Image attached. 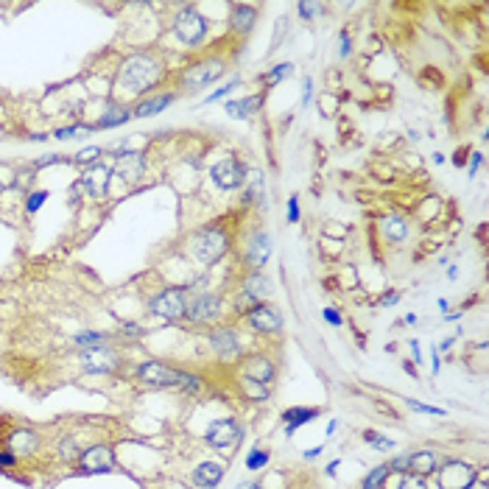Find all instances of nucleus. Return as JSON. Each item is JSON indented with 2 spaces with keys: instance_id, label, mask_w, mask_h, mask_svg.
<instances>
[{
  "instance_id": "338daca9",
  "label": "nucleus",
  "mask_w": 489,
  "mask_h": 489,
  "mask_svg": "<svg viewBox=\"0 0 489 489\" xmlns=\"http://www.w3.org/2000/svg\"><path fill=\"white\" fill-rule=\"evenodd\" d=\"M335 428H338V422H335V420H333V422H330V425H327V436H330V434H335Z\"/></svg>"
},
{
  "instance_id": "2eb2a0df",
  "label": "nucleus",
  "mask_w": 489,
  "mask_h": 489,
  "mask_svg": "<svg viewBox=\"0 0 489 489\" xmlns=\"http://www.w3.org/2000/svg\"><path fill=\"white\" fill-rule=\"evenodd\" d=\"M81 367L93 375H107V372H115L120 367V355L112 350V347H87L81 350Z\"/></svg>"
},
{
  "instance_id": "72a5a7b5",
  "label": "nucleus",
  "mask_w": 489,
  "mask_h": 489,
  "mask_svg": "<svg viewBox=\"0 0 489 489\" xmlns=\"http://www.w3.org/2000/svg\"><path fill=\"white\" fill-rule=\"evenodd\" d=\"M269 464V450L263 447H252L246 456V470H263Z\"/></svg>"
},
{
  "instance_id": "bb28decb",
  "label": "nucleus",
  "mask_w": 489,
  "mask_h": 489,
  "mask_svg": "<svg viewBox=\"0 0 489 489\" xmlns=\"http://www.w3.org/2000/svg\"><path fill=\"white\" fill-rule=\"evenodd\" d=\"M319 417V408H302V405H297V408H288L285 414H282V420H285V434L291 436L299 425H305V422H313Z\"/></svg>"
},
{
  "instance_id": "4468645a",
  "label": "nucleus",
  "mask_w": 489,
  "mask_h": 489,
  "mask_svg": "<svg viewBox=\"0 0 489 489\" xmlns=\"http://www.w3.org/2000/svg\"><path fill=\"white\" fill-rule=\"evenodd\" d=\"M137 381L146 383V386H154V389H171V386H179L182 372L168 367L165 361H149L137 369Z\"/></svg>"
},
{
  "instance_id": "4d7b16f0",
  "label": "nucleus",
  "mask_w": 489,
  "mask_h": 489,
  "mask_svg": "<svg viewBox=\"0 0 489 489\" xmlns=\"http://www.w3.org/2000/svg\"><path fill=\"white\" fill-rule=\"evenodd\" d=\"M431 361H434V375L439 372V367H442V355H439V350H431Z\"/></svg>"
},
{
  "instance_id": "6ab92c4d",
  "label": "nucleus",
  "mask_w": 489,
  "mask_h": 489,
  "mask_svg": "<svg viewBox=\"0 0 489 489\" xmlns=\"http://www.w3.org/2000/svg\"><path fill=\"white\" fill-rule=\"evenodd\" d=\"M255 25H258V6H249V3H232L229 6V31L235 37L252 34Z\"/></svg>"
},
{
  "instance_id": "6e6d98bb",
  "label": "nucleus",
  "mask_w": 489,
  "mask_h": 489,
  "mask_svg": "<svg viewBox=\"0 0 489 489\" xmlns=\"http://www.w3.org/2000/svg\"><path fill=\"white\" fill-rule=\"evenodd\" d=\"M59 160H62V157H56V154H45V157H40V160H37V168H45V165H54V163H59Z\"/></svg>"
},
{
  "instance_id": "f03ea898",
  "label": "nucleus",
  "mask_w": 489,
  "mask_h": 489,
  "mask_svg": "<svg viewBox=\"0 0 489 489\" xmlns=\"http://www.w3.org/2000/svg\"><path fill=\"white\" fill-rule=\"evenodd\" d=\"M229 246H232V238H229V232H226L224 226H218V224L202 226V229L190 238V243H188L190 258H193L202 269H213L218 260L229 252Z\"/></svg>"
},
{
  "instance_id": "774afa93",
  "label": "nucleus",
  "mask_w": 489,
  "mask_h": 489,
  "mask_svg": "<svg viewBox=\"0 0 489 489\" xmlns=\"http://www.w3.org/2000/svg\"><path fill=\"white\" fill-rule=\"evenodd\" d=\"M0 193H3V182H0Z\"/></svg>"
},
{
  "instance_id": "bf43d9fd",
  "label": "nucleus",
  "mask_w": 489,
  "mask_h": 489,
  "mask_svg": "<svg viewBox=\"0 0 489 489\" xmlns=\"http://www.w3.org/2000/svg\"><path fill=\"white\" fill-rule=\"evenodd\" d=\"M411 352H414V361L422 364V352H420V344L417 341H411Z\"/></svg>"
},
{
  "instance_id": "dca6fc26",
  "label": "nucleus",
  "mask_w": 489,
  "mask_h": 489,
  "mask_svg": "<svg viewBox=\"0 0 489 489\" xmlns=\"http://www.w3.org/2000/svg\"><path fill=\"white\" fill-rule=\"evenodd\" d=\"M109 176H112V168H107V165H93L76 182V190H84L90 199H104L109 190Z\"/></svg>"
},
{
  "instance_id": "603ef678",
  "label": "nucleus",
  "mask_w": 489,
  "mask_h": 489,
  "mask_svg": "<svg viewBox=\"0 0 489 489\" xmlns=\"http://www.w3.org/2000/svg\"><path fill=\"white\" fill-rule=\"evenodd\" d=\"M400 299H403V294H400V291H389V294H383V297H381V305H383V308H394Z\"/></svg>"
},
{
  "instance_id": "7ed1b4c3",
  "label": "nucleus",
  "mask_w": 489,
  "mask_h": 489,
  "mask_svg": "<svg viewBox=\"0 0 489 489\" xmlns=\"http://www.w3.org/2000/svg\"><path fill=\"white\" fill-rule=\"evenodd\" d=\"M207 28H210L207 17L193 6H182L173 17V37L185 48H202L207 40Z\"/></svg>"
},
{
  "instance_id": "9d476101",
  "label": "nucleus",
  "mask_w": 489,
  "mask_h": 489,
  "mask_svg": "<svg viewBox=\"0 0 489 489\" xmlns=\"http://www.w3.org/2000/svg\"><path fill=\"white\" fill-rule=\"evenodd\" d=\"M274 255V235L269 229H255L246 238V249H243V260L252 272H263V266L269 263Z\"/></svg>"
},
{
  "instance_id": "5701e85b",
  "label": "nucleus",
  "mask_w": 489,
  "mask_h": 489,
  "mask_svg": "<svg viewBox=\"0 0 489 489\" xmlns=\"http://www.w3.org/2000/svg\"><path fill=\"white\" fill-rule=\"evenodd\" d=\"M381 235L386 243H391V246H397V243H403L405 238H408V221L403 216H386L381 218Z\"/></svg>"
},
{
  "instance_id": "09e8293b",
  "label": "nucleus",
  "mask_w": 489,
  "mask_h": 489,
  "mask_svg": "<svg viewBox=\"0 0 489 489\" xmlns=\"http://www.w3.org/2000/svg\"><path fill=\"white\" fill-rule=\"evenodd\" d=\"M285 216H288V221H291V224H297V221H299V199H297V196H291V199H288Z\"/></svg>"
},
{
  "instance_id": "f3484780",
  "label": "nucleus",
  "mask_w": 489,
  "mask_h": 489,
  "mask_svg": "<svg viewBox=\"0 0 489 489\" xmlns=\"http://www.w3.org/2000/svg\"><path fill=\"white\" fill-rule=\"evenodd\" d=\"M79 464H81V473H90V476L112 473L115 470V453L107 444H96V447H90L79 456Z\"/></svg>"
},
{
  "instance_id": "37998d69",
  "label": "nucleus",
  "mask_w": 489,
  "mask_h": 489,
  "mask_svg": "<svg viewBox=\"0 0 489 489\" xmlns=\"http://www.w3.org/2000/svg\"><path fill=\"white\" fill-rule=\"evenodd\" d=\"M397 489H428V484H425V478H420V476H411V473H405Z\"/></svg>"
},
{
  "instance_id": "c756f323",
  "label": "nucleus",
  "mask_w": 489,
  "mask_h": 489,
  "mask_svg": "<svg viewBox=\"0 0 489 489\" xmlns=\"http://www.w3.org/2000/svg\"><path fill=\"white\" fill-rule=\"evenodd\" d=\"M241 391H243L249 400H255V403H266V400H269V386L252 381V378H243V375H241Z\"/></svg>"
},
{
  "instance_id": "58836bf2",
  "label": "nucleus",
  "mask_w": 489,
  "mask_h": 489,
  "mask_svg": "<svg viewBox=\"0 0 489 489\" xmlns=\"http://www.w3.org/2000/svg\"><path fill=\"white\" fill-rule=\"evenodd\" d=\"M405 405L411 411H420V414H431V417H444V408H436V405H428V403H417V400H405Z\"/></svg>"
},
{
  "instance_id": "a878e982",
  "label": "nucleus",
  "mask_w": 489,
  "mask_h": 489,
  "mask_svg": "<svg viewBox=\"0 0 489 489\" xmlns=\"http://www.w3.org/2000/svg\"><path fill=\"white\" fill-rule=\"evenodd\" d=\"M173 93H160V96H154V98H149V101H140L137 107L132 109V117H151V115H160L165 107H171L173 104Z\"/></svg>"
},
{
  "instance_id": "ddd939ff",
  "label": "nucleus",
  "mask_w": 489,
  "mask_h": 489,
  "mask_svg": "<svg viewBox=\"0 0 489 489\" xmlns=\"http://www.w3.org/2000/svg\"><path fill=\"white\" fill-rule=\"evenodd\" d=\"M207 344H210L213 355L221 358V361H238L241 352H243L241 338H238V333L232 327H216V330H210Z\"/></svg>"
},
{
  "instance_id": "052dcab7",
  "label": "nucleus",
  "mask_w": 489,
  "mask_h": 489,
  "mask_svg": "<svg viewBox=\"0 0 489 489\" xmlns=\"http://www.w3.org/2000/svg\"><path fill=\"white\" fill-rule=\"evenodd\" d=\"M322 456V447H313V450H305V459L311 461V459H319Z\"/></svg>"
},
{
  "instance_id": "0e129e2a",
  "label": "nucleus",
  "mask_w": 489,
  "mask_h": 489,
  "mask_svg": "<svg viewBox=\"0 0 489 489\" xmlns=\"http://www.w3.org/2000/svg\"><path fill=\"white\" fill-rule=\"evenodd\" d=\"M335 470H338V461H330V464H327V476H335Z\"/></svg>"
},
{
  "instance_id": "3c124183",
  "label": "nucleus",
  "mask_w": 489,
  "mask_h": 489,
  "mask_svg": "<svg viewBox=\"0 0 489 489\" xmlns=\"http://www.w3.org/2000/svg\"><path fill=\"white\" fill-rule=\"evenodd\" d=\"M338 54H341V59H347V56L352 54V40H350V34L347 31H341V37H338Z\"/></svg>"
},
{
  "instance_id": "412c9836",
  "label": "nucleus",
  "mask_w": 489,
  "mask_h": 489,
  "mask_svg": "<svg viewBox=\"0 0 489 489\" xmlns=\"http://www.w3.org/2000/svg\"><path fill=\"white\" fill-rule=\"evenodd\" d=\"M263 101H266V96L263 93H255V96H246V98H238V101H226L224 112L229 117H235V120H246V117H252L258 109L263 107Z\"/></svg>"
},
{
  "instance_id": "4be33fe9",
  "label": "nucleus",
  "mask_w": 489,
  "mask_h": 489,
  "mask_svg": "<svg viewBox=\"0 0 489 489\" xmlns=\"http://www.w3.org/2000/svg\"><path fill=\"white\" fill-rule=\"evenodd\" d=\"M266 185H263V173L255 168V171H249V176H246V182H243V205L249 207V205H260V207H266Z\"/></svg>"
},
{
  "instance_id": "864d4df0",
  "label": "nucleus",
  "mask_w": 489,
  "mask_h": 489,
  "mask_svg": "<svg viewBox=\"0 0 489 489\" xmlns=\"http://www.w3.org/2000/svg\"><path fill=\"white\" fill-rule=\"evenodd\" d=\"M311 98H313V79L308 76V79H305V84H302V107H308V104H311Z\"/></svg>"
},
{
  "instance_id": "e433bc0d",
  "label": "nucleus",
  "mask_w": 489,
  "mask_h": 489,
  "mask_svg": "<svg viewBox=\"0 0 489 489\" xmlns=\"http://www.w3.org/2000/svg\"><path fill=\"white\" fill-rule=\"evenodd\" d=\"M101 160V149L98 146H87V149H81L76 157H73V163L76 165H93Z\"/></svg>"
},
{
  "instance_id": "de8ad7c7",
  "label": "nucleus",
  "mask_w": 489,
  "mask_h": 489,
  "mask_svg": "<svg viewBox=\"0 0 489 489\" xmlns=\"http://www.w3.org/2000/svg\"><path fill=\"white\" fill-rule=\"evenodd\" d=\"M322 316H325L327 325H333V327H338L341 322H344V316H341V311H338V308H325V311H322Z\"/></svg>"
},
{
  "instance_id": "6e6552de",
  "label": "nucleus",
  "mask_w": 489,
  "mask_h": 489,
  "mask_svg": "<svg viewBox=\"0 0 489 489\" xmlns=\"http://www.w3.org/2000/svg\"><path fill=\"white\" fill-rule=\"evenodd\" d=\"M205 442L218 450V453H235L238 444L243 442V428L235 422V420H216L210 422V428L205 431Z\"/></svg>"
},
{
  "instance_id": "393cba45",
  "label": "nucleus",
  "mask_w": 489,
  "mask_h": 489,
  "mask_svg": "<svg viewBox=\"0 0 489 489\" xmlns=\"http://www.w3.org/2000/svg\"><path fill=\"white\" fill-rule=\"evenodd\" d=\"M224 464H218V461H205V464H199L196 470H193V484L202 489H216L218 481L224 478Z\"/></svg>"
},
{
  "instance_id": "f8f14e48",
  "label": "nucleus",
  "mask_w": 489,
  "mask_h": 489,
  "mask_svg": "<svg viewBox=\"0 0 489 489\" xmlns=\"http://www.w3.org/2000/svg\"><path fill=\"white\" fill-rule=\"evenodd\" d=\"M243 319H246V325L252 327L255 333H260V335H277L282 330V313H280L277 305H269V302L255 305L252 311L243 313Z\"/></svg>"
},
{
  "instance_id": "423d86ee",
  "label": "nucleus",
  "mask_w": 489,
  "mask_h": 489,
  "mask_svg": "<svg viewBox=\"0 0 489 489\" xmlns=\"http://www.w3.org/2000/svg\"><path fill=\"white\" fill-rule=\"evenodd\" d=\"M272 291H274V282L269 274L252 272L246 280H243L241 291H238V302H235L238 313H246V311H252V308L260 305V302H269Z\"/></svg>"
},
{
  "instance_id": "e2e57ef3",
  "label": "nucleus",
  "mask_w": 489,
  "mask_h": 489,
  "mask_svg": "<svg viewBox=\"0 0 489 489\" xmlns=\"http://www.w3.org/2000/svg\"><path fill=\"white\" fill-rule=\"evenodd\" d=\"M461 319V311H453V313H444V322H459Z\"/></svg>"
},
{
  "instance_id": "c9c22d12",
  "label": "nucleus",
  "mask_w": 489,
  "mask_h": 489,
  "mask_svg": "<svg viewBox=\"0 0 489 489\" xmlns=\"http://www.w3.org/2000/svg\"><path fill=\"white\" fill-rule=\"evenodd\" d=\"M241 84H243V81H241V79H238V76H235V79H232V81H226V84H224V87H218L216 93H210V96H207V98H205V104H216V101H221V98H226V96H232V93H235V90H238V87H241Z\"/></svg>"
},
{
  "instance_id": "c03bdc74",
  "label": "nucleus",
  "mask_w": 489,
  "mask_h": 489,
  "mask_svg": "<svg viewBox=\"0 0 489 489\" xmlns=\"http://www.w3.org/2000/svg\"><path fill=\"white\" fill-rule=\"evenodd\" d=\"M285 25H288V17H280L277 20V31H274V42L269 45V54H274L280 45H282V37H285Z\"/></svg>"
},
{
  "instance_id": "a211bd4d",
  "label": "nucleus",
  "mask_w": 489,
  "mask_h": 489,
  "mask_svg": "<svg viewBox=\"0 0 489 489\" xmlns=\"http://www.w3.org/2000/svg\"><path fill=\"white\" fill-rule=\"evenodd\" d=\"M115 176H120L123 182H137L143 173H146V157L140 151H117L115 163H112Z\"/></svg>"
},
{
  "instance_id": "39448f33",
  "label": "nucleus",
  "mask_w": 489,
  "mask_h": 489,
  "mask_svg": "<svg viewBox=\"0 0 489 489\" xmlns=\"http://www.w3.org/2000/svg\"><path fill=\"white\" fill-rule=\"evenodd\" d=\"M224 73H226V59H221V56H210V59L193 62V64L182 73V87H185L188 93L205 90V87H210L213 81H218Z\"/></svg>"
},
{
  "instance_id": "a18cd8bd",
  "label": "nucleus",
  "mask_w": 489,
  "mask_h": 489,
  "mask_svg": "<svg viewBox=\"0 0 489 489\" xmlns=\"http://www.w3.org/2000/svg\"><path fill=\"white\" fill-rule=\"evenodd\" d=\"M59 453H62V459H67V461H70V459H76V456H79V447H76V442H73V439H64V442L59 444Z\"/></svg>"
},
{
  "instance_id": "cd10ccee",
  "label": "nucleus",
  "mask_w": 489,
  "mask_h": 489,
  "mask_svg": "<svg viewBox=\"0 0 489 489\" xmlns=\"http://www.w3.org/2000/svg\"><path fill=\"white\" fill-rule=\"evenodd\" d=\"M37 444H40V439H37V434H31V431H14V434L8 436L11 456H28V453L37 450Z\"/></svg>"
},
{
  "instance_id": "8fccbe9b",
  "label": "nucleus",
  "mask_w": 489,
  "mask_h": 489,
  "mask_svg": "<svg viewBox=\"0 0 489 489\" xmlns=\"http://www.w3.org/2000/svg\"><path fill=\"white\" fill-rule=\"evenodd\" d=\"M481 165H484V151H473V160H470V165H467V176L473 179V176L478 173Z\"/></svg>"
},
{
  "instance_id": "f704fd0d",
  "label": "nucleus",
  "mask_w": 489,
  "mask_h": 489,
  "mask_svg": "<svg viewBox=\"0 0 489 489\" xmlns=\"http://www.w3.org/2000/svg\"><path fill=\"white\" fill-rule=\"evenodd\" d=\"M96 126H64V129H56L54 137L56 140H73V137H84V134H93Z\"/></svg>"
},
{
  "instance_id": "20e7f679",
  "label": "nucleus",
  "mask_w": 489,
  "mask_h": 489,
  "mask_svg": "<svg viewBox=\"0 0 489 489\" xmlns=\"http://www.w3.org/2000/svg\"><path fill=\"white\" fill-rule=\"evenodd\" d=\"M188 302H190V288L188 285H173V288L160 291L149 302V311H151V316H157L163 322H179L188 313Z\"/></svg>"
},
{
  "instance_id": "473e14b6",
  "label": "nucleus",
  "mask_w": 489,
  "mask_h": 489,
  "mask_svg": "<svg viewBox=\"0 0 489 489\" xmlns=\"http://www.w3.org/2000/svg\"><path fill=\"white\" fill-rule=\"evenodd\" d=\"M73 344L76 347H101V344H107V333H79L76 338H73Z\"/></svg>"
},
{
  "instance_id": "a19ab883",
  "label": "nucleus",
  "mask_w": 489,
  "mask_h": 489,
  "mask_svg": "<svg viewBox=\"0 0 489 489\" xmlns=\"http://www.w3.org/2000/svg\"><path fill=\"white\" fill-rule=\"evenodd\" d=\"M45 199H48V190H34V193L28 196V202H25V210H28V213H37V210L45 205Z\"/></svg>"
},
{
  "instance_id": "680f3d73",
  "label": "nucleus",
  "mask_w": 489,
  "mask_h": 489,
  "mask_svg": "<svg viewBox=\"0 0 489 489\" xmlns=\"http://www.w3.org/2000/svg\"><path fill=\"white\" fill-rule=\"evenodd\" d=\"M235 489H260V484H258V481H241Z\"/></svg>"
},
{
  "instance_id": "4c0bfd02",
  "label": "nucleus",
  "mask_w": 489,
  "mask_h": 489,
  "mask_svg": "<svg viewBox=\"0 0 489 489\" xmlns=\"http://www.w3.org/2000/svg\"><path fill=\"white\" fill-rule=\"evenodd\" d=\"M364 439H367V442H369L375 450H391V447H394V439L375 434V431H364Z\"/></svg>"
},
{
  "instance_id": "0eeeda50",
  "label": "nucleus",
  "mask_w": 489,
  "mask_h": 489,
  "mask_svg": "<svg viewBox=\"0 0 489 489\" xmlns=\"http://www.w3.org/2000/svg\"><path fill=\"white\" fill-rule=\"evenodd\" d=\"M221 313H224V297L213 294V291H202V294H190L185 319L193 325H210Z\"/></svg>"
},
{
  "instance_id": "7c9ffc66",
  "label": "nucleus",
  "mask_w": 489,
  "mask_h": 489,
  "mask_svg": "<svg viewBox=\"0 0 489 489\" xmlns=\"http://www.w3.org/2000/svg\"><path fill=\"white\" fill-rule=\"evenodd\" d=\"M288 76H294V64H291V62H280V64H274V67H269V70L263 73V84H266V87H274V84L285 81Z\"/></svg>"
},
{
  "instance_id": "2f4dec72",
  "label": "nucleus",
  "mask_w": 489,
  "mask_h": 489,
  "mask_svg": "<svg viewBox=\"0 0 489 489\" xmlns=\"http://www.w3.org/2000/svg\"><path fill=\"white\" fill-rule=\"evenodd\" d=\"M386 478H389V464H381V467H372V470L367 473V478H364V484H361V489H381L383 484H386Z\"/></svg>"
},
{
  "instance_id": "ea45409f",
  "label": "nucleus",
  "mask_w": 489,
  "mask_h": 489,
  "mask_svg": "<svg viewBox=\"0 0 489 489\" xmlns=\"http://www.w3.org/2000/svg\"><path fill=\"white\" fill-rule=\"evenodd\" d=\"M179 389H185V391H202V389H205V381H202L199 375L182 372V381H179Z\"/></svg>"
},
{
  "instance_id": "c85d7f7f",
  "label": "nucleus",
  "mask_w": 489,
  "mask_h": 489,
  "mask_svg": "<svg viewBox=\"0 0 489 489\" xmlns=\"http://www.w3.org/2000/svg\"><path fill=\"white\" fill-rule=\"evenodd\" d=\"M129 117H132V112L123 107H109L98 120H96V129H115V126H123V123H129Z\"/></svg>"
},
{
  "instance_id": "5fc2aeb1",
  "label": "nucleus",
  "mask_w": 489,
  "mask_h": 489,
  "mask_svg": "<svg viewBox=\"0 0 489 489\" xmlns=\"http://www.w3.org/2000/svg\"><path fill=\"white\" fill-rule=\"evenodd\" d=\"M120 330H123V335H129V338H137V335H143L140 325H132V322H126V325L120 327Z\"/></svg>"
},
{
  "instance_id": "79ce46f5",
  "label": "nucleus",
  "mask_w": 489,
  "mask_h": 489,
  "mask_svg": "<svg viewBox=\"0 0 489 489\" xmlns=\"http://www.w3.org/2000/svg\"><path fill=\"white\" fill-rule=\"evenodd\" d=\"M322 8H325L322 3H299V6H297V11H299V17H302V20H313V17H316Z\"/></svg>"
},
{
  "instance_id": "49530a36",
  "label": "nucleus",
  "mask_w": 489,
  "mask_h": 489,
  "mask_svg": "<svg viewBox=\"0 0 489 489\" xmlns=\"http://www.w3.org/2000/svg\"><path fill=\"white\" fill-rule=\"evenodd\" d=\"M389 473H400V476H405V473H408V453L397 456V459L389 464Z\"/></svg>"
},
{
  "instance_id": "9b49d317",
  "label": "nucleus",
  "mask_w": 489,
  "mask_h": 489,
  "mask_svg": "<svg viewBox=\"0 0 489 489\" xmlns=\"http://www.w3.org/2000/svg\"><path fill=\"white\" fill-rule=\"evenodd\" d=\"M436 484L439 489H470L476 484V467L467 461H444L436 467Z\"/></svg>"
},
{
  "instance_id": "69168bd1",
  "label": "nucleus",
  "mask_w": 489,
  "mask_h": 489,
  "mask_svg": "<svg viewBox=\"0 0 489 489\" xmlns=\"http://www.w3.org/2000/svg\"><path fill=\"white\" fill-rule=\"evenodd\" d=\"M447 277H450V280H456V277H459V269H456V266H450V269H447Z\"/></svg>"
},
{
  "instance_id": "b1692460",
  "label": "nucleus",
  "mask_w": 489,
  "mask_h": 489,
  "mask_svg": "<svg viewBox=\"0 0 489 489\" xmlns=\"http://www.w3.org/2000/svg\"><path fill=\"white\" fill-rule=\"evenodd\" d=\"M439 461H436L434 450H417V453H408V473L411 476H420V478H428L434 476Z\"/></svg>"
},
{
  "instance_id": "1a4fd4ad",
  "label": "nucleus",
  "mask_w": 489,
  "mask_h": 489,
  "mask_svg": "<svg viewBox=\"0 0 489 489\" xmlns=\"http://www.w3.org/2000/svg\"><path fill=\"white\" fill-rule=\"evenodd\" d=\"M246 176H249L246 163H241L232 154H226L224 160H218L210 168V179H213V185H216L218 190H238V188H243Z\"/></svg>"
},
{
  "instance_id": "f257e3e1",
  "label": "nucleus",
  "mask_w": 489,
  "mask_h": 489,
  "mask_svg": "<svg viewBox=\"0 0 489 489\" xmlns=\"http://www.w3.org/2000/svg\"><path fill=\"white\" fill-rule=\"evenodd\" d=\"M160 79H163V64L154 56L134 54L120 64L117 87L126 90V93H132V96H143V93L154 90V84Z\"/></svg>"
},
{
  "instance_id": "13d9d810",
  "label": "nucleus",
  "mask_w": 489,
  "mask_h": 489,
  "mask_svg": "<svg viewBox=\"0 0 489 489\" xmlns=\"http://www.w3.org/2000/svg\"><path fill=\"white\" fill-rule=\"evenodd\" d=\"M14 464V456L11 453H0V467H11Z\"/></svg>"
},
{
  "instance_id": "aec40b11",
  "label": "nucleus",
  "mask_w": 489,
  "mask_h": 489,
  "mask_svg": "<svg viewBox=\"0 0 489 489\" xmlns=\"http://www.w3.org/2000/svg\"><path fill=\"white\" fill-rule=\"evenodd\" d=\"M243 378H252V381L263 383V386H269V383L274 381V375H277V369H274L272 358L269 355H252V358H246L243 361V372H241Z\"/></svg>"
}]
</instances>
